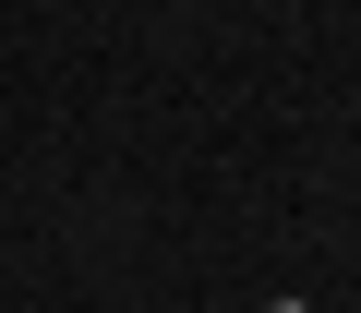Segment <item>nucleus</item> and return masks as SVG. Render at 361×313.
Listing matches in <instances>:
<instances>
[{"instance_id": "1", "label": "nucleus", "mask_w": 361, "mask_h": 313, "mask_svg": "<svg viewBox=\"0 0 361 313\" xmlns=\"http://www.w3.org/2000/svg\"><path fill=\"white\" fill-rule=\"evenodd\" d=\"M265 313H301V301H265Z\"/></svg>"}]
</instances>
